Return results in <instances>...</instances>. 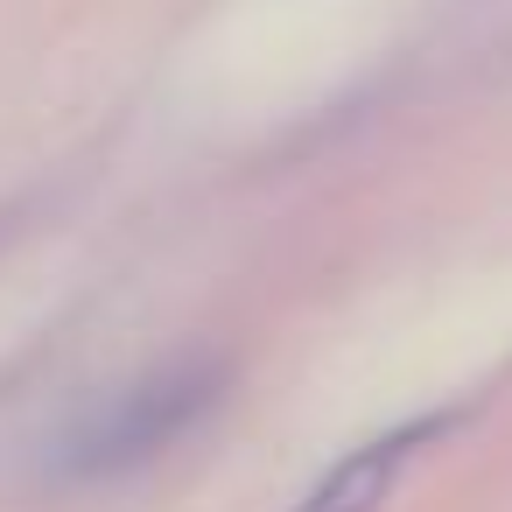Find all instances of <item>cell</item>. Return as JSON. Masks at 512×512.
I'll return each mask as SVG.
<instances>
[{
	"label": "cell",
	"mask_w": 512,
	"mask_h": 512,
	"mask_svg": "<svg viewBox=\"0 0 512 512\" xmlns=\"http://www.w3.org/2000/svg\"><path fill=\"white\" fill-rule=\"evenodd\" d=\"M218 400H225V358L183 351V358L141 372L134 386L106 393L99 407H85V414L71 421V435L50 449V477H57V484L127 477V470L155 463L162 449H176Z\"/></svg>",
	"instance_id": "1"
},
{
	"label": "cell",
	"mask_w": 512,
	"mask_h": 512,
	"mask_svg": "<svg viewBox=\"0 0 512 512\" xmlns=\"http://www.w3.org/2000/svg\"><path fill=\"white\" fill-rule=\"evenodd\" d=\"M449 421H456V414H421V421H407V428H393V435H379V442H365V449H344V456L316 477V491L295 498L288 512H379L386 491L400 484L407 456H414L421 442H435Z\"/></svg>",
	"instance_id": "2"
}]
</instances>
